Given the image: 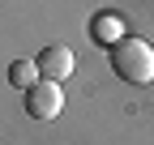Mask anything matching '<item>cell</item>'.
Segmentation results:
<instances>
[{
	"label": "cell",
	"instance_id": "obj_3",
	"mask_svg": "<svg viewBox=\"0 0 154 145\" xmlns=\"http://www.w3.org/2000/svg\"><path fill=\"white\" fill-rule=\"evenodd\" d=\"M34 68H38V81L60 85L69 72H73V51H69V47H43V51L34 56Z\"/></svg>",
	"mask_w": 154,
	"mask_h": 145
},
{
	"label": "cell",
	"instance_id": "obj_4",
	"mask_svg": "<svg viewBox=\"0 0 154 145\" xmlns=\"http://www.w3.org/2000/svg\"><path fill=\"white\" fill-rule=\"evenodd\" d=\"M90 39L103 43V47H116V43L128 39V22H124L120 13H94V22H90Z\"/></svg>",
	"mask_w": 154,
	"mask_h": 145
},
{
	"label": "cell",
	"instance_id": "obj_2",
	"mask_svg": "<svg viewBox=\"0 0 154 145\" xmlns=\"http://www.w3.org/2000/svg\"><path fill=\"white\" fill-rule=\"evenodd\" d=\"M60 107H64L60 85L38 81L34 90H26V115H30V120H56V115H60Z\"/></svg>",
	"mask_w": 154,
	"mask_h": 145
},
{
	"label": "cell",
	"instance_id": "obj_1",
	"mask_svg": "<svg viewBox=\"0 0 154 145\" xmlns=\"http://www.w3.org/2000/svg\"><path fill=\"white\" fill-rule=\"evenodd\" d=\"M111 68L128 85H150L154 81V47L146 39H137V34H128L124 43L111 47Z\"/></svg>",
	"mask_w": 154,
	"mask_h": 145
},
{
	"label": "cell",
	"instance_id": "obj_5",
	"mask_svg": "<svg viewBox=\"0 0 154 145\" xmlns=\"http://www.w3.org/2000/svg\"><path fill=\"white\" fill-rule=\"evenodd\" d=\"M9 85H17L22 94H26V90H34V85H38L34 60H13V64H9Z\"/></svg>",
	"mask_w": 154,
	"mask_h": 145
}]
</instances>
